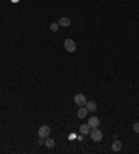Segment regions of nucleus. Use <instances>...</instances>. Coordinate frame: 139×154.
Returning a JSON list of instances; mask_svg holds the SVG:
<instances>
[{
  "instance_id": "f257e3e1",
  "label": "nucleus",
  "mask_w": 139,
  "mask_h": 154,
  "mask_svg": "<svg viewBox=\"0 0 139 154\" xmlns=\"http://www.w3.org/2000/svg\"><path fill=\"white\" fill-rule=\"evenodd\" d=\"M89 135H91V138L93 142H100L103 138V133L100 129H97V128H92V131L89 132Z\"/></svg>"
},
{
  "instance_id": "f03ea898",
  "label": "nucleus",
  "mask_w": 139,
  "mask_h": 154,
  "mask_svg": "<svg viewBox=\"0 0 139 154\" xmlns=\"http://www.w3.org/2000/svg\"><path fill=\"white\" fill-rule=\"evenodd\" d=\"M64 49L68 52V53H74L75 50H77V45L72 39H65L64 40Z\"/></svg>"
},
{
  "instance_id": "7ed1b4c3",
  "label": "nucleus",
  "mask_w": 139,
  "mask_h": 154,
  "mask_svg": "<svg viewBox=\"0 0 139 154\" xmlns=\"http://www.w3.org/2000/svg\"><path fill=\"white\" fill-rule=\"evenodd\" d=\"M74 101H75V104L77 106H79V107H82V106H85L86 104V97L82 93H78V95H75V97H74Z\"/></svg>"
},
{
  "instance_id": "20e7f679",
  "label": "nucleus",
  "mask_w": 139,
  "mask_h": 154,
  "mask_svg": "<svg viewBox=\"0 0 139 154\" xmlns=\"http://www.w3.org/2000/svg\"><path fill=\"white\" fill-rule=\"evenodd\" d=\"M39 138H43V139H48L49 135H50V128L48 125H43V126L39 128Z\"/></svg>"
},
{
  "instance_id": "39448f33",
  "label": "nucleus",
  "mask_w": 139,
  "mask_h": 154,
  "mask_svg": "<svg viewBox=\"0 0 139 154\" xmlns=\"http://www.w3.org/2000/svg\"><path fill=\"white\" fill-rule=\"evenodd\" d=\"M88 125L91 128H97L100 125V121H99V118L97 117H91L89 118V121H88Z\"/></svg>"
},
{
  "instance_id": "423d86ee",
  "label": "nucleus",
  "mask_w": 139,
  "mask_h": 154,
  "mask_svg": "<svg viewBox=\"0 0 139 154\" xmlns=\"http://www.w3.org/2000/svg\"><path fill=\"white\" fill-rule=\"evenodd\" d=\"M123 149V143L120 142V140H117V139H114V142H113V144H111V150L113 151H120V150Z\"/></svg>"
},
{
  "instance_id": "0eeeda50",
  "label": "nucleus",
  "mask_w": 139,
  "mask_h": 154,
  "mask_svg": "<svg viewBox=\"0 0 139 154\" xmlns=\"http://www.w3.org/2000/svg\"><path fill=\"white\" fill-rule=\"evenodd\" d=\"M79 132L82 133V135H89V132H91V126L88 125V124H82L79 126Z\"/></svg>"
},
{
  "instance_id": "6e6552de",
  "label": "nucleus",
  "mask_w": 139,
  "mask_h": 154,
  "mask_svg": "<svg viewBox=\"0 0 139 154\" xmlns=\"http://www.w3.org/2000/svg\"><path fill=\"white\" fill-rule=\"evenodd\" d=\"M85 107H86V110H88V111H95V110L97 108V104L95 103V101H86Z\"/></svg>"
},
{
  "instance_id": "1a4fd4ad",
  "label": "nucleus",
  "mask_w": 139,
  "mask_h": 154,
  "mask_svg": "<svg viewBox=\"0 0 139 154\" xmlns=\"http://www.w3.org/2000/svg\"><path fill=\"white\" fill-rule=\"evenodd\" d=\"M70 24H71V21H70V18H67V17H61L59 20L60 27H70Z\"/></svg>"
},
{
  "instance_id": "9d476101",
  "label": "nucleus",
  "mask_w": 139,
  "mask_h": 154,
  "mask_svg": "<svg viewBox=\"0 0 139 154\" xmlns=\"http://www.w3.org/2000/svg\"><path fill=\"white\" fill-rule=\"evenodd\" d=\"M86 114H88V110H86L85 106L79 107V110H78V112H77V115H78V118H85Z\"/></svg>"
},
{
  "instance_id": "9b49d317",
  "label": "nucleus",
  "mask_w": 139,
  "mask_h": 154,
  "mask_svg": "<svg viewBox=\"0 0 139 154\" xmlns=\"http://www.w3.org/2000/svg\"><path fill=\"white\" fill-rule=\"evenodd\" d=\"M45 146H48L49 149H52V147L54 146V140L52 138H48L46 140H45Z\"/></svg>"
},
{
  "instance_id": "f8f14e48",
  "label": "nucleus",
  "mask_w": 139,
  "mask_h": 154,
  "mask_svg": "<svg viewBox=\"0 0 139 154\" xmlns=\"http://www.w3.org/2000/svg\"><path fill=\"white\" fill-rule=\"evenodd\" d=\"M59 22H53V24H50V31L52 32H57L59 31Z\"/></svg>"
},
{
  "instance_id": "ddd939ff",
  "label": "nucleus",
  "mask_w": 139,
  "mask_h": 154,
  "mask_svg": "<svg viewBox=\"0 0 139 154\" xmlns=\"http://www.w3.org/2000/svg\"><path fill=\"white\" fill-rule=\"evenodd\" d=\"M132 128H134V132L135 133H139V122H135Z\"/></svg>"
},
{
  "instance_id": "4468645a",
  "label": "nucleus",
  "mask_w": 139,
  "mask_h": 154,
  "mask_svg": "<svg viewBox=\"0 0 139 154\" xmlns=\"http://www.w3.org/2000/svg\"><path fill=\"white\" fill-rule=\"evenodd\" d=\"M38 144H39V146H43V144H45V139L40 138L39 140H38Z\"/></svg>"
},
{
  "instance_id": "2eb2a0df",
  "label": "nucleus",
  "mask_w": 139,
  "mask_h": 154,
  "mask_svg": "<svg viewBox=\"0 0 139 154\" xmlns=\"http://www.w3.org/2000/svg\"><path fill=\"white\" fill-rule=\"evenodd\" d=\"M11 1H13V3H18L20 0H11Z\"/></svg>"
}]
</instances>
